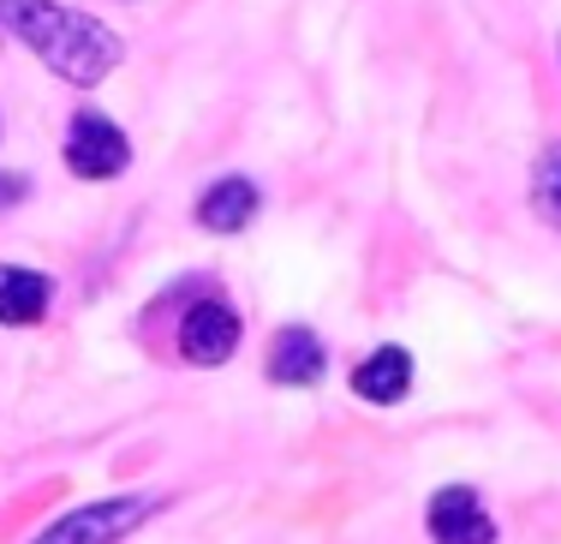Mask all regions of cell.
Wrapping results in <instances>:
<instances>
[{
    "instance_id": "1",
    "label": "cell",
    "mask_w": 561,
    "mask_h": 544,
    "mask_svg": "<svg viewBox=\"0 0 561 544\" xmlns=\"http://www.w3.org/2000/svg\"><path fill=\"white\" fill-rule=\"evenodd\" d=\"M0 24L48 72H60L66 84H102L126 60V43H119L108 24H96L90 12L60 7V0H0Z\"/></svg>"
},
{
    "instance_id": "2",
    "label": "cell",
    "mask_w": 561,
    "mask_h": 544,
    "mask_svg": "<svg viewBox=\"0 0 561 544\" xmlns=\"http://www.w3.org/2000/svg\"><path fill=\"white\" fill-rule=\"evenodd\" d=\"M162 509V497H102L90 509L60 514L48 533H36L31 544H119L126 533H138L150 514Z\"/></svg>"
},
{
    "instance_id": "3",
    "label": "cell",
    "mask_w": 561,
    "mask_h": 544,
    "mask_svg": "<svg viewBox=\"0 0 561 544\" xmlns=\"http://www.w3.org/2000/svg\"><path fill=\"white\" fill-rule=\"evenodd\" d=\"M60 156H66V168H72L78 180H119L131 168V138L108 121V114L84 109V114H72V126H66Z\"/></svg>"
},
{
    "instance_id": "4",
    "label": "cell",
    "mask_w": 561,
    "mask_h": 544,
    "mask_svg": "<svg viewBox=\"0 0 561 544\" xmlns=\"http://www.w3.org/2000/svg\"><path fill=\"white\" fill-rule=\"evenodd\" d=\"M239 311L227 299H197L192 311H185V324H180V353L192 365H227L239 353Z\"/></svg>"
},
{
    "instance_id": "5",
    "label": "cell",
    "mask_w": 561,
    "mask_h": 544,
    "mask_svg": "<svg viewBox=\"0 0 561 544\" xmlns=\"http://www.w3.org/2000/svg\"><path fill=\"white\" fill-rule=\"evenodd\" d=\"M424 526H431L436 544H496V521L478 502L472 485H443L424 509Z\"/></svg>"
},
{
    "instance_id": "6",
    "label": "cell",
    "mask_w": 561,
    "mask_h": 544,
    "mask_svg": "<svg viewBox=\"0 0 561 544\" xmlns=\"http://www.w3.org/2000/svg\"><path fill=\"white\" fill-rule=\"evenodd\" d=\"M55 305V282L43 270H24V263H0V324L7 329H31L48 317Z\"/></svg>"
},
{
    "instance_id": "7",
    "label": "cell",
    "mask_w": 561,
    "mask_h": 544,
    "mask_svg": "<svg viewBox=\"0 0 561 544\" xmlns=\"http://www.w3.org/2000/svg\"><path fill=\"white\" fill-rule=\"evenodd\" d=\"M329 371V348L311 336V329H280L275 348H270V377L280 383V389H311L317 377Z\"/></svg>"
},
{
    "instance_id": "8",
    "label": "cell",
    "mask_w": 561,
    "mask_h": 544,
    "mask_svg": "<svg viewBox=\"0 0 561 544\" xmlns=\"http://www.w3.org/2000/svg\"><path fill=\"white\" fill-rule=\"evenodd\" d=\"M257 185H251L245 174H227L216 180L204 197H197V228H209V234H239V228H251V216H257Z\"/></svg>"
},
{
    "instance_id": "9",
    "label": "cell",
    "mask_w": 561,
    "mask_h": 544,
    "mask_svg": "<svg viewBox=\"0 0 561 544\" xmlns=\"http://www.w3.org/2000/svg\"><path fill=\"white\" fill-rule=\"evenodd\" d=\"M407 389H412V353L407 348H377L370 360H358V371H353V395H358V401H370V407L407 401Z\"/></svg>"
},
{
    "instance_id": "10",
    "label": "cell",
    "mask_w": 561,
    "mask_h": 544,
    "mask_svg": "<svg viewBox=\"0 0 561 544\" xmlns=\"http://www.w3.org/2000/svg\"><path fill=\"white\" fill-rule=\"evenodd\" d=\"M531 209H538L550 228H561V144L543 150L538 168H531Z\"/></svg>"
},
{
    "instance_id": "11",
    "label": "cell",
    "mask_w": 561,
    "mask_h": 544,
    "mask_svg": "<svg viewBox=\"0 0 561 544\" xmlns=\"http://www.w3.org/2000/svg\"><path fill=\"white\" fill-rule=\"evenodd\" d=\"M24 197V174H0V209H12Z\"/></svg>"
}]
</instances>
